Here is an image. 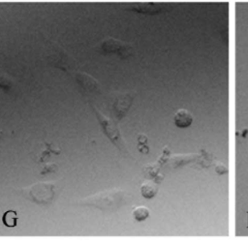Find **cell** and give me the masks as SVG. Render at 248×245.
<instances>
[{
  "label": "cell",
  "mask_w": 248,
  "mask_h": 245,
  "mask_svg": "<svg viewBox=\"0 0 248 245\" xmlns=\"http://www.w3.org/2000/svg\"><path fill=\"white\" fill-rule=\"evenodd\" d=\"M124 200V193L119 189L107 190L91 197H88L78 204L83 206H91L100 210H115L119 208Z\"/></svg>",
  "instance_id": "6da1fadb"
},
{
  "label": "cell",
  "mask_w": 248,
  "mask_h": 245,
  "mask_svg": "<svg viewBox=\"0 0 248 245\" xmlns=\"http://www.w3.org/2000/svg\"><path fill=\"white\" fill-rule=\"evenodd\" d=\"M58 189L59 187L54 182H43L21 189L19 193L23 198L37 204H49L53 201Z\"/></svg>",
  "instance_id": "7a4b0ae2"
},
{
  "label": "cell",
  "mask_w": 248,
  "mask_h": 245,
  "mask_svg": "<svg viewBox=\"0 0 248 245\" xmlns=\"http://www.w3.org/2000/svg\"><path fill=\"white\" fill-rule=\"evenodd\" d=\"M93 108H94L96 117L100 123V126H101L104 134L108 138V139L118 148V150L123 155H125L126 157H129L131 159H134L133 156L131 155V153L129 152L127 144H126L124 138H122L121 133H120L118 127L116 126V124L111 119H109L108 117L104 115L102 112L97 110L95 107H93Z\"/></svg>",
  "instance_id": "3957f363"
},
{
  "label": "cell",
  "mask_w": 248,
  "mask_h": 245,
  "mask_svg": "<svg viewBox=\"0 0 248 245\" xmlns=\"http://www.w3.org/2000/svg\"><path fill=\"white\" fill-rule=\"evenodd\" d=\"M173 121H174V124L177 127H179V128H186V127H189L192 124V122H193V115L187 109L181 108V109H178L175 112Z\"/></svg>",
  "instance_id": "277c9868"
},
{
  "label": "cell",
  "mask_w": 248,
  "mask_h": 245,
  "mask_svg": "<svg viewBox=\"0 0 248 245\" xmlns=\"http://www.w3.org/2000/svg\"><path fill=\"white\" fill-rule=\"evenodd\" d=\"M127 45L119 42V41H115L113 39H109L106 42L103 43L102 45V48L106 51V52H117V53H124L125 50L127 49Z\"/></svg>",
  "instance_id": "5b68a950"
},
{
  "label": "cell",
  "mask_w": 248,
  "mask_h": 245,
  "mask_svg": "<svg viewBox=\"0 0 248 245\" xmlns=\"http://www.w3.org/2000/svg\"><path fill=\"white\" fill-rule=\"evenodd\" d=\"M157 191H158L157 183L152 181H146L140 187L141 195L146 199L153 198L157 194Z\"/></svg>",
  "instance_id": "8992f818"
},
{
  "label": "cell",
  "mask_w": 248,
  "mask_h": 245,
  "mask_svg": "<svg viewBox=\"0 0 248 245\" xmlns=\"http://www.w3.org/2000/svg\"><path fill=\"white\" fill-rule=\"evenodd\" d=\"M17 214L15 210H8L2 216V222L6 227L13 228L16 225Z\"/></svg>",
  "instance_id": "52a82bcc"
},
{
  "label": "cell",
  "mask_w": 248,
  "mask_h": 245,
  "mask_svg": "<svg viewBox=\"0 0 248 245\" xmlns=\"http://www.w3.org/2000/svg\"><path fill=\"white\" fill-rule=\"evenodd\" d=\"M132 214L135 220L143 221L149 216V210L145 206H138L133 210Z\"/></svg>",
  "instance_id": "ba28073f"
},
{
  "label": "cell",
  "mask_w": 248,
  "mask_h": 245,
  "mask_svg": "<svg viewBox=\"0 0 248 245\" xmlns=\"http://www.w3.org/2000/svg\"><path fill=\"white\" fill-rule=\"evenodd\" d=\"M138 149L143 154H148L149 147L147 146V137L143 134L138 135Z\"/></svg>",
  "instance_id": "9c48e42d"
},
{
  "label": "cell",
  "mask_w": 248,
  "mask_h": 245,
  "mask_svg": "<svg viewBox=\"0 0 248 245\" xmlns=\"http://www.w3.org/2000/svg\"><path fill=\"white\" fill-rule=\"evenodd\" d=\"M215 170H216V172L218 174H224V173L228 172L227 167L224 164H222V163H217L215 165Z\"/></svg>",
  "instance_id": "30bf717a"
},
{
  "label": "cell",
  "mask_w": 248,
  "mask_h": 245,
  "mask_svg": "<svg viewBox=\"0 0 248 245\" xmlns=\"http://www.w3.org/2000/svg\"><path fill=\"white\" fill-rule=\"evenodd\" d=\"M57 166L55 164H48L46 165V167L44 168V169L41 171V174H45V173H48V172H54L56 169Z\"/></svg>",
  "instance_id": "8fae6325"
},
{
  "label": "cell",
  "mask_w": 248,
  "mask_h": 245,
  "mask_svg": "<svg viewBox=\"0 0 248 245\" xmlns=\"http://www.w3.org/2000/svg\"><path fill=\"white\" fill-rule=\"evenodd\" d=\"M247 219H248V211H247ZM247 227H248V221H247Z\"/></svg>",
  "instance_id": "7c38bea8"
}]
</instances>
